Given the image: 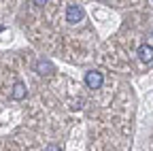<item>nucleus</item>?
<instances>
[{"label":"nucleus","instance_id":"obj_2","mask_svg":"<svg viewBox=\"0 0 153 151\" xmlns=\"http://www.w3.org/2000/svg\"><path fill=\"white\" fill-rule=\"evenodd\" d=\"M83 19H85V9H83V7L70 4V7L66 9V22H68V24H79V22H83Z\"/></svg>","mask_w":153,"mask_h":151},{"label":"nucleus","instance_id":"obj_3","mask_svg":"<svg viewBox=\"0 0 153 151\" xmlns=\"http://www.w3.org/2000/svg\"><path fill=\"white\" fill-rule=\"evenodd\" d=\"M138 60L143 64H151L153 62V47L151 45H140L138 47Z\"/></svg>","mask_w":153,"mask_h":151},{"label":"nucleus","instance_id":"obj_5","mask_svg":"<svg viewBox=\"0 0 153 151\" xmlns=\"http://www.w3.org/2000/svg\"><path fill=\"white\" fill-rule=\"evenodd\" d=\"M11 96H13L15 100H22V98H26V83L17 81V83L13 85V94H11Z\"/></svg>","mask_w":153,"mask_h":151},{"label":"nucleus","instance_id":"obj_4","mask_svg":"<svg viewBox=\"0 0 153 151\" xmlns=\"http://www.w3.org/2000/svg\"><path fill=\"white\" fill-rule=\"evenodd\" d=\"M34 70H36L38 74H53V72H55V68H53V64H51L49 60H38V62L34 64Z\"/></svg>","mask_w":153,"mask_h":151},{"label":"nucleus","instance_id":"obj_1","mask_svg":"<svg viewBox=\"0 0 153 151\" xmlns=\"http://www.w3.org/2000/svg\"><path fill=\"white\" fill-rule=\"evenodd\" d=\"M104 83V74L100 70H87L85 72V85L89 89H100Z\"/></svg>","mask_w":153,"mask_h":151},{"label":"nucleus","instance_id":"obj_7","mask_svg":"<svg viewBox=\"0 0 153 151\" xmlns=\"http://www.w3.org/2000/svg\"><path fill=\"white\" fill-rule=\"evenodd\" d=\"M32 2H34L36 7H45V4H47V0H32Z\"/></svg>","mask_w":153,"mask_h":151},{"label":"nucleus","instance_id":"obj_6","mask_svg":"<svg viewBox=\"0 0 153 151\" xmlns=\"http://www.w3.org/2000/svg\"><path fill=\"white\" fill-rule=\"evenodd\" d=\"M45 151H62V149H60V145L51 143V145H47V147H45Z\"/></svg>","mask_w":153,"mask_h":151}]
</instances>
